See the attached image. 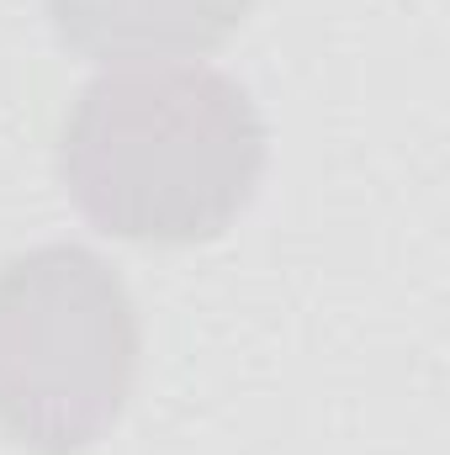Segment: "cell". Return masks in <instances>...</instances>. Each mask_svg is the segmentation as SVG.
<instances>
[{
	"mask_svg": "<svg viewBox=\"0 0 450 455\" xmlns=\"http://www.w3.org/2000/svg\"><path fill=\"white\" fill-rule=\"evenodd\" d=\"M138 376V307L85 243H37L0 265V429L32 455L112 435Z\"/></svg>",
	"mask_w": 450,
	"mask_h": 455,
	"instance_id": "obj_2",
	"label": "cell"
},
{
	"mask_svg": "<svg viewBox=\"0 0 450 455\" xmlns=\"http://www.w3.org/2000/svg\"><path fill=\"white\" fill-rule=\"evenodd\" d=\"M254 0H48L64 48L96 64H197L244 27Z\"/></svg>",
	"mask_w": 450,
	"mask_h": 455,
	"instance_id": "obj_3",
	"label": "cell"
},
{
	"mask_svg": "<svg viewBox=\"0 0 450 455\" xmlns=\"http://www.w3.org/2000/svg\"><path fill=\"white\" fill-rule=\"evenodd\" d=\"M80 218L127 243H202L238 223L265 175V122L213 64H117L59 143Z\"/></svg>",
	"mask_w": 450,
	"mask_h": 455,
	"instance_id": "obj_1",
	"label": "cell"
}]
</instances>
